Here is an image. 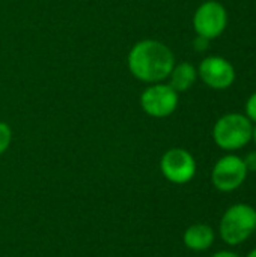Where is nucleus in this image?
<instances>
[{"mask_svg":"<svg viewBox=\"0 0 256 257\" xmlns=\"http://www.w3.org/2000/svg\"><path fill=\"white\" fill-rule=\"evenodd\" d=\"M127 62L133 77L146 83H158L167 78L175 66L170 48L154 39L137 42L130 50Z\"/></svg>","mask_w":256,"mask_h":257,"instance_id":"nucleus-1","label":"nucleus"},{"mask_svg":"<svg viewBox=\"0 0 256 257\" xmlns=\"http://www.w3.org/2000/svg\"><path fill=\"white\" fill-rule=\"evenodd\" d=\"M255 230L256 209L246 203H237L228 208L219 224L220 238L228 245L243 244Z\"/></svg>","mask_w":256,"mask_h":257,"instance_id":"nucleus-2","label":"nucleus"},{"mask_svg":"<svg viewBox=\"0 0 256 257\" xmlns=\"http://www.w3.org/2000/svg\"><path fill=\"white\" fill-rule=\"evenodd\" d=\"M252 123L249 117L237 113L220 117L213 128L216 145L225 151H237L244 148L252 140Z\"/></svg>","mask_w":256,"mask_h":257,"instance_id":"nucleus-3","label":"nucleus"},{"mask_svg":"<svg viewBox=\"0 0 256 257\" xmlns=\"http://www.w3.org/2000/svg\"><path fill=\"white\" fill-rule=\"evenodd\" d=\"M247 173L243 158L237 155H225L214 164L211 181L219 191L231 193L243 185Z\"/></svg>","mask_w":256,"mask_h":257,"instance_id":"nucleus-4","label":"nucleus"},{"mask_svg":"<svg viewBox=\"0 0 256 257\" xmlns=\"http://www.w3.org/2000/svg\"><path fill=\"white\" fill-rule=\"evenodd\" d=\"M160 170L169 182L183 185L195 178L196 161L189 151L175 148L161 157Z\"/></svg>","mask_w":256,"mask_h":257,"instance_id":"nucleus-5","label":"nucleus"},{"mask_svg":"<svg viewBox=\"0 0 256 257\" xmlns=\"http://www.w3.org/2000/svg\"><path fill=\"white\" fill-rule=\"evenodd\" d=\"M140 107L151 117H166L178 107V92L169 84H152L143 90Z\"/></svg>","mask_w":256,"mask_h":257,"instance_id":"nucleus-6","label":"nucleus"},{"mask_svg":"<svg viewBox=\"0 0 256 257\" xmlns=\"http://www.w3.org/2000/svg\"><path fill=\"white\" fill-rule=\"evenodd\" d=\"M228 24L226 9L219 2H205L202 3L193 17V26L198 36H204L207 39L217 38Z\"/></svg>","mask_w":256,"mask_h":257,"instance_id":"nucleus-7","label":"nucleus"},{"mask_svg":"<svg viewBox=\"0 0 256 257\" xmlns=\"http://www.w3.org/2000/svg\"><path fill=\"white\" fill-rule=\"evenodd\" d=\"M199 75L204 83L213 89H226L235 80L234 66L226 59L219 56L204 59L199 66Z\"/></svg>","mask_w":256,"mask_h":257,"instance_id":"nucleus-8","label":"nucleus"},{"mask_svg":"<svg viewBox=\"0 0 256 257\" xmlns=\"http://www.w3.org/2000/svg\"><path fill=\"white\" fill-rule=\"evenodd\" d=\"M184 245L193 251H205L214 242V230L204 223H196L187 227L183 235Z\"/></svg>","mask_w":256,"mask_h":257,"instance_id":"nucleus-9","label":"nucleus"},{"mask_svg":"<svg viewBox=\"0 0 256 257\" xmlns=\"http://www.w3.org/2000/svg\"><path fill=\"white\" fill-rule=\"evenodd\" d=\"M196 69L193 65L187 63V62H183L177 66H174L172 72H170V83L169 86L177 90V92H184V90H189L193 83L196 81Z\"/></svg>","mask_w":256,"mask_h":257,"instance_id":"nucleus-10","label":"nucleus"},{"mask_svg":"<svg viewBox=\"0 0 256 257\" xmlns=\"http://www.w3.org/2000/svg\"><path fill=\"white\" fill-rule=\"evenodd\" d=\"M12 142V130L8 123L0 122V155L8 151Z\"/></svg>","mask_w":256,"mask_h":257,"instance_id":"nucleus-11","label":"nucleus"},{"mask_svg":"<svg viewBox=\"0 0 256 257\" xmlns=\"http://www.w3.org/2000/svg\"><path fill=\"white\" fill-rule=\"evenodd\" d=\"M246 113H247L249 120L256 122V92L249 98V101L246 104Z\"/></svg>","mask_w":256,"mask_h":257,"instance_id":"nucleus-12","label":"nucleus"},{"mask_svg":"<svg viewBox=\"0 0 256 257\" xmlns=\"http://www.w3.org/2000/svg\"><path fill=\"white\" fill-rule=\"evenodd\" d=\"M247 172H256V152H250L246 155V158H243Z\"/></svg>","mask_w":256,"mask_h":257,"instance_id":"nucleus-13","label":"nucleus"},{"mask_svg":"<svg viewBox=\"0 0 256 257\" xmlns=\"http://www.w3.org/2000/svg\"><path fill=\"white\" fill-rule=\"evenodd\" d=\"M208 41H210V39H207V38H204V36H196L193 45H195V48H196L198 51H204V50H207V47H208Z\"/></svg>","mask_w":256,"mask_h":257,"instance_id":"nucleus-14","label":"nucleus"},{"mask_svg":"<svg viewBox=\"0 0 256 257\" xmlns=\"http://www.w3.org/2000/svg\"><path fill=\"white\" fill-rule=\"evenodd\" d=\"M213 257H240L237 253H234V251H228V250H222V251H217V253H214Z\"/></svg>","mask_w":256,"mask_h":257,"instance_id":"nucleus-15","label":"nucleus"},{"mask_svg":"<svg viewBox=\"0 0 256 257\" xmlns=\"http://www.w3.org/2000/svg\"><path fill=\"white\" fill-rule=\"evenodd\" d=\"M247 257H256V248H253V250L247 254Z\"/></svg>","mask_w":256,"mask_h":257,"instance_id":"nucleus-16","label":"nucleus"},{"mask_svg":"<svg viewBox=\"0 0 256 257\" xmlns=\"http://www.w3.org/2000/svg\"><path fill=\"white\" fill-rule=\"evenodd\" d=\"M252 139L255 140V143H256V126L253 128V131H252Z\"/></svg>","mask_w":256,"mask_h":257,"instance_id":"nucleus-17","label":"nucleus"}]
</instances>
